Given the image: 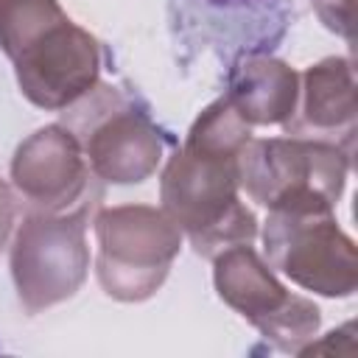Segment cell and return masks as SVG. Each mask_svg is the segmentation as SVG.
I'll return each instance as SVG.
<instances>
[{
	"instance_id": "cell-5",
	"label": "cell",
	"mask_w": 358,
	"mask_h": 358,
	"mask_svg": "<svg viewBox=\"0 0 358 358\" xmlns=\"http://www.w3.org/2000/svg\"><path fill=\"white\" fill-rule=\"evenodd\" d=\"M263 246L268 266L305 291L344 299L358 288L355 241L333 210H268Z\"/></svg>"
},
{
	"instance_id": "cell-2",
	"label": "cell",
	"mask_w": 358,
	"mask_h": 358,
	"mask_svg": "<svg viewBox=\"0 0 358 358\" xmlns=\"http://www.w3.org/2000/svg\"><path fill=\"white\" fill-rule=\"evenodd\" d=\"M347 173L350 151L327 140H249L238 154L241 190L266 210H333Z\"/></svg>"
},
{
	"instance_id": "cell-13",
	"label": "cell",
	"mask_w": 358,
	"mask_h": 358,
	"mask_svg": "<svg viewBox=\"0 0 358 358\" xmlns=\"http://www.w3.org/2000/svg\"><path fill=\"white\" fill-rule=\"evenodd\" d=\"M62 17L64 11L59 0H0V50L11 59Z\"/></svg>"
},
{
	"instance_id": "cell-6",
	"label": "cell",
	"mask_w": 358,
	"mask_h": 358,
	"mask_svg": "<svg viewBox=\"0 0 358 358\" xmlns=\"http://www.w3.org/2000/svg\"><path fill=\"white\" fill-rule=\"evenodd\" d=\"M213 282L232 310L285 352H299L319 330V308L291 294L249 243L229 246L213 257Z\"/></svg>"
},
{
	"instance_id": "cell-14",
	"label": "cell",
	"mask_w": 358,
	"mask_h": 358,
	"mask_svg": "<svg viewBox=\"0 0 358 358\" xmlns=\"http://www.w3.org/2000/svg\"><path fill=\"white\" fill-rule=\"evenodd\" d=\"M313 8L327 31L352 39V0H313Z\"/></svg>"
},
{
	"instance_id": "cell-1",
	"label": "cell",
	"mask_w": 358,
	"mask_h": 358,
	"mask_svg": "<svg viewBox=\"0 0 358 358\" xmlns=\"http://www.w3.org/2000/svg\"><path fill=\"white\" fill-rule=\"evenodd\" d=\"M238 190V157L201 154L185 145L168 159L159 179L162 210L201 257L255 241L257 218Z\"/></svg>"
},
{
	"instance_id": "cell-7",
	"label": "cell",
	"mask_w": 358,
	"mask_h": 358,
	"mask_svg": "<svg viewBox=\"0 0 358 358\" xmlns=\"http://www.w3.org/2000/svg\"><path fill=\"white\" fill-rule=\"evenodd\" d=\"M22 95L48 112L67 109L90 95L101 73V48L67 14L11 56Z\"/></svg>"
},
{
	"instance_id": "cell-15",
	"label": "cell",
	"mask_w": 358,
	"mask_h": 358,
	"mask_svg": "<svg viewBox=\"0 0 358 358\" xmlns=\"http://www.w3.org/2000/svg\"><path fill=\"white\" fill-rule=\"evenodd\" d=\"M14 218H17V199H14V187L0 179V252L14 229Z\"/></svg>"
},
{
	"instance_id": "cell-10",
	"label": "cell",
	"mask_w": 358,
	"mask_h": 358,
	"mask_svg": "<svg viewBox=\"0 0 358 358\" xmlns=\"http://www.w3.org/2000/svg\"><path fill=\"white\" fill-rule=\"evenodd\" d=\"M355 112L352 64L344 56H327L299 76L296 109L285 126L294 137L327 140L350 151L355 137Z\"/></svg>"
},
{
	"instance_id": "cell-9",
	"label": "cell",
	"mask_w": 358,
	"mask_h": 358,
	"mask_svg": "<svg viewBox=\"0 0 358 358\" xmlns=\"http://www.w3.org/2000/svg\"><path fill=\"white\" fill-rule=\"evenodd\" d=\"M103 98L95 101L101 112L90 115V123H78V137L87 165L92 176L112 182V185H137L145 182L165 154V137L151 123L145 112H137L123 98L112 92V103L106 106V87Z\"/></svg>"
},
{
	"instance_id": "cell-3",
	"label": "cell",
	"mask_w": 358,
	"mask_h": 358,
	"mask_svg": "<svg viewBox=\"0 0 358 358\" xmlns=\"http://www.w3.org/2000/svg\"><path fill=\"white\" fill-rule=\"evenodd\" d=\"M95 238L98 282L120 302H143L154 296L182 249V229L162 207L151 204L101 210L95 215Z\"/></svg>"
},
{
	"instance_id": "cell-11",
	"label": "cell",
	"mask_w": 358,
	"mask_h": 358,
	"mask_svg": "<svg viewBox=\"0 0 358 358\" xmlns=\"http://www.w3.org/2000/svg\"><path fill=\"white\" fill-rule=\"evenodd\" d=\"M224 98L249 126L288 123L299 98V73L274 56L249 53L229 70Z\"/></svg>"
},
{
	"instance_id": "cell-16",
	"label": "cell",
	"mask_w": 358,
	"mask_h": 358,
	"mask_svg": "<svg viewBox=\"0 0 358 358\" xmlns=\"http://www.w3.org/2000/svg\"><path fill=\"white\" fill-rule=\"evenodd\" d=\"M210 6H218V8H249V6H257L263 0H204Z\"/></svg>"
},
{
	"instance_id": "cell-12",
	"label": "cell",
	"mask_w": 358,
	"mask_h": 358,
	"mask_svg": "<svg viewBox=\"0 0 358 358\" xmlns=\"http://www.w3.org/2000/svg\"><path fill=\"white\" fill-rule=\"evenodd\" d=\"M249 140L252 126L238 115V109L227 98H218L204 106L201 115L193 120L185 137V148L215 157H238Z\"/></svg>"
},
{
	"instance_id": "cell-4",
	"label": "cell",
	"mask_w": 358,
	"mask_h": 358,
	"mask_svg": "<svg viewBox=\"0 0 358 358\" xmlns=\"http://www.w3.org/2000/svg\"><path fill=\"white\" fill-rule=\"evenodd\" d=\"M95 201L64 213H28L11 243V280L20 305L42 313L70 299L87 280V224Z\"/></svg>"
},
{
	"instance_id": "cell-8",
	"label": "cell",
	"mask_w": 358,
	"mask_h": 358,
	"mask_svg": "<svg viewBox=\"0 0 358 358\" xmlns=\"http://www.w3.org/2000/svg\"><path fill=\"white\" fill-rule=\"evenodd\" d=\"M90 176L78 137L62 123L36 129L11 157V187L28 213H64L90 201Z\"/></svg>"
}]
</instances>
